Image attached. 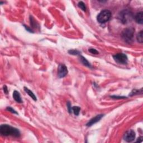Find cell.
<instances>
[{"mask_svg":"<svg viewBox=\"0 0 143 143\" xmlns=\"http://www.w3.org/2000/svg\"><path fill=\"white\" fill-rule=\"evenodd\" d=\"M140 93H142V89H141V90H138V89H133V91H132V92L131 93H130L129 96H133L134 95H138V94H139Z\"/></svg>","mask_w":143,"mask_h":143,"instance_id":"obj_16","label":"cell"},{"mask_svg":"<svg viewBox=\"0 0 143 143\" xmlns=\"http://www.w3.org/2000/svg\"><path fill=\"white\" fill-rule=\"evenodd\" d=\"M136 39H137L138 42L140 43H143V31L141 30L139 32L136 36Z\"/></svg>","mask_w":143,"mask_h":143,"instance_id":"obj_13","label":"cell"},{"mask_svg":"<svg viewBox=\"0 0 143 143\" xmlns=\"http://www.w3.org/2000/svg\"><path fill=\"white\" fill-rule=\"evenodd\" d=\"M24 90L25 91V92H26V93H27L28 95H29V96L33 100L35 101H37V97L35 96V95H34V93H33L32 91L30 90V89L29 88H28L27 87H24Z\"/></svg>","mask_w":143,"mask_h":143,"instance_id":"obj_11","label":"cell"},{"mask_svg":"<svg viewBox=\"0 0 143 143\" xmlns=\"http://www.w3.org/2000/svg\"><path fill=\"white\" fill-rule=\"evenodd\" d=\"M58 73L59 78H63L68 73V69L64 64H59L58 66Z\"/></svg>","mask_w":143,"mask_h":143,"instance_id":"obj_7","label":"cell"},{"mask_svg":"<svg viewBox=\"0 0 143 143\" xmlns=\"http://www.w3.org/2000/svg\"><path fill=\"white\" fill-rule=\"evenodd\" d=\"M113 58L116 63L121 64H126L128 63V56L124 53H117L113 55Z\"/></svg>","mask_w":143,"mask_h":143,"instance_id":"obj_5","label":"cell"},{"mask_svg":"<svg viewBox=\"0 0 143 143\" xmlns=\"http://www.w3.org/2000/svg\"><path fill=\"white\" fill-rule=\"evenodd\" d=\"M24 26H25V29H26V30L29 31V32H33V31H32V30H31L30 29V28H29V27H28V26H25V25H24Z\"/></svg>","mask_w":143,"mask_h":143,"instance_id":"obj_23","label":"cell"},{"mask_svg":"<svg viewBox=\"0 0 143 143\" xmlns=\"http://www.w3.org/2000/svg\"><path fill=\"white\" fill-rule=\"evenodd\" d=\"M0 133L2 136H10L15 138H19L20 136V132L18 129L6 124L1 126Z\"/></svg>","mask_w":143,"mask_h":143,"instance_id":"obj_1","label":"cell"},{"mask_svg":"<svg viewBox=\"0 0 143 143\" xmlns=\"http://www.w3.org/2000/svg\"><path fill=\"white\" fill-rule=\"evenodd\" d=\"M135 138V133L133 130H129L124 134V139L127 142H132Z\"/></svg>","mask_w":143,"mask_h":143,"instance_id":"obj_6","label":"cell"},{"mask_svg":"<svg viewBox=\"0 0 143 143\" xmlns=\"http://www.w3.org/2000/svg\"><path fill=\"white\" fill-rule=\"evenodd\" d=\"M13 98L16 102L18 103H22L23 101H22L21 96L18 91H15L13 92Z\"/></svg>","mask_w":143,"mask_h":143,"instance_id":"obj_10","label":"cell"},{"mask_svg":"<svg viewBox=\"0 0 143 143\" xmlns=\"http://www.w3.org/2000/svg\"><path fill=\"white\" fill-rule=\"evenodd\" d=\"M3 89H4V92L6 94H8V92H9V91H8V88H7V87L6 86V85H5L4 86V87H3Z\"/></svg>","mask_w":143,"mask_h":143,"instance_id":"obj_22","label":"cell"},{"mask_svg":"<svg viewBox=\"0 0 143 143\" xmlns=\"http://www.w3.org/2000/svg\"><path fill=\"white\" fill-rule=\"evenodd\" d=\"M111 98H114V99H125L126 98V97H124V96H110Z\"/></svg>","mask_w":143,"mask_h":143,"instance_id":"obj_20","label":"cell"},{"mask_svg":"<svg viewBox=\"0 0 143 143\" xmlns=\"http://www.w3.org/2000/svg\"><path fill=\"white\" fill-rule=\"evenodd\" d=\"M80 110H81V108H80L78 106L72 107V112H73L75 116L79 115Z\"/></svg>","mask_w":143,"mask_h":143,"instance_id":"obj_14","label":"cell"},{"mask_svg":"<svg viewBox=\"0 0 143 143\" xmlns=\"http://www.w3.org/2000/svg\"><path fill=\"white\" fill-rule=\"evenodd\" d=\"M68 53L71 55H78L81 54V52L77 50H70L68 51Z\"/></svg>","mask_w":143,"mask_h":143,"instance_id":"obj_17","label":"cell"},{"mask_svg":"<svg viewBox=\"0 0 143 143\" xmlns=\"http://www.w3.org/2000/svg\"><path fill=\"white\" fill-rule=\"evenodd\" d=\"M135 21L138 23L139 24H143V12H139L137 13L135 17Z\"/></svg>","mask_w":143,"mask_h":143,"instance_id":"obj_9","label":"cell"},{"mask_svg":"<svg viewBox=\"0 0 143 143\" xmlns=\"http://www.w3.org/2000/svg\"><path fill=\"white\" fill-rule=\"evenodd\" d=\"M78 6L82 10H83V11H86V7L84 3L82 2V1H80L78 2Z\"/></svg>","mask_w":143,"mask_h":143,"instance_id":"obj_15","label":"cell"},{"mask_svg":"<svg viewBox=\"0 0 143 143\" xmlns=\"http://www.w3.org/2000/svg\"><path fill=\"white\" fill-rule=\"evenodd\" d=\"M120 19L123 23H127L133 19V14L128 10H124L121 12Z\"/></svg>","mask_w":143,"mask_h":143,"instance_id":"obj_4","label":"cell"},{"mask_svg":"<svg viewBox=\"0 0 143 143\" xmlns=\"http://www.w3.org/2000/svg\"><path fill=\"white\" fill-rule=\"evenodd\" d=\"M79 60L81 61V62L82 63L83 65L86 66V67H89V68H91L92 67V66H91V64L89 63V62L88 61L87 59H86L84 57V56L80 55L79 56Z\"/></svg>","mask_w":143,"mask_h":143,"instance_id":"obj_12","label":"cell"},{"mask_svg":"<svg viewBox=\"0 0 143 143\" xmlns=\"http://www.w3.org/2000/svg\"><path fill=\"white\" fill-rule=\"evenodd\" d=\"M111 12L108 10H105L102 11L98 14V15L97 16V20L98 23H105L108 21H109V20L111 18Z\"/></svg>","mask_w":143,"mask_h":143,"instance_id":"obj_2","label":"cell"},{"mask_svg":"<svg viewBox=\"0 0 143 143\" xmlns=\"http://www.w3.org/2000/svg\"><path fill=\"white\" fill-rule=\"evenodd\" d=\"M6 110H7V111H9V112H11L12 113H13V114H18V113L15 110H14L13 108H12L11 107H7V108H6Z\"/></svg>","mask_w":143,"mask_h":143,"instance_id":"obj_18","label":"cell"},{"mask_svg":"<svg viewBox=\"0 0 143 143\" xmlns=\"http://www.w3.org/2000/svg\"><path fill=\"white\" fill-rule=\"evenodd\" d=\"M134 34V29L132 28H126L122 32V37L127 43H130Z\"/></svg>","mask_w":143,"mask_h":143,"instance_id":"obj_3","label":"cell"},{"mask_svg":"<svg viewBox=\"0 0 143 143\" xmlns=\"http://www.w3.org/2000/svg\"><path fill=\"white\" fill-rule=\"evenodd\" d=\"M67 107H68L69 112L70 114H71V113H72V107L69 102H67Z\"/></svg>","mask_w":143,"mask_h":143,"instance_id":"obj_21","label":"cell"},{"mask_svg":"<svg viewBox=\"0 0 143 143\" xmlns=\"http://www.w3.org/2000/svg\"><path fill=\"white\" fill-rule=\"evenodd\" d=\"M88 51L91 53H92V54H98L99 53L98 51H97L96 49H93V48L89 49Z\"/></svg>","mask_w":143,"mask_h":143,"instance_id":"obj_19","label":"cell"},{"mask_svg":"<svg viewBox=\"0 0 143 143\" xmlns=\"http://www.w3.org/2000/svg\"><path fill=\"white\" fill-rule=\"evenodd\" d=\"M143 141V137H140L139 138H138V139L136 141V142H139V143H141Z\"/></svg>","mask_w":143,"mask_h":143,"instance_id":"obj_24","label":"cell"},{"mask_svg":"<svg viewBox=\"0 0 143 143\" xmlns=\"http://www.w3.org/2000/svg\"><path fill=\"white\" fill-rule=\"evenodd\" d=\"M103 116H104V115L101 114L98 115H97L96 116H95V117H93V118L91 119V120L87 122V124H86V126L88 127H89L94 125V124H96L97 122H98L102 118Z\"/></svg>","mask_w":143,"mask_h":143,"instance_id":"obj_8","label":"cell"}]
</instances>
